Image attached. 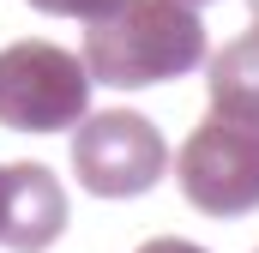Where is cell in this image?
Segmentation results:
<instances>
[{
  "mask_svg": "<svg viewBox=\"0 0 259 253\" xmlns=\"http://www.w3.org/2000/svg\"><path fill=\"white\" fill-rule=\"evenodd\" d=\"M91 78L115 91H145L157 78H181L205 66V18L187 0H127L121 12L84 30Z\"/></svg>",
  "mask_w": 259,
  "mask_h": 253,
  "instance_id": "obj_1",
  "label": "cell"
},
{
  "mask_svg": "<svg viewBox=\"0 0 259 253\" xmlns=\"http://www.w3.org/2000/svg\"><path fill=\"white\" fill-rule=\"evenodd\" d=\"M91 115V66L61 43L24 36L0 49V126L12 133H66Z\"/></svg>",
  "mask_w": 259,
  "mask_h": 253,
  "instance_id": "obj_2",
  "label": "cell"
},
{
  "mask_svg": "<svg viewBox=\"0 0 259 253\" xmlns=\"http://www.w3.org/2000/svg\"><path fill=\"white\" fill-rule=\"evenodd\" d=\"M175 181L187 193V205L205 217L259 211V121L211 109V121L193 126L187 145L175 151Z\"/></svg>",
  "mask_w": 259,
  "mask_h": 253,
  "instance_id": "obj_3",
  "label": "cell"
},
{
  "mask_svg": "<svg viewBox=\"0 0 259 253\" xmlns=\"http://www.w3.org/2000/svg\"><path fill=\"white\" fill-rule=\"evenodd\" d=\"M169 169L175 163L163 133L139 109H103V115H84V126H72V175L97 199H133L157 187Z\"/></svg>",
  "mask_w": 259,
  "mask_h": 253,
  "instance_id": "obj_4",
  "label": "cell"
},
{
  "mask_svg": "<svg viewBox=\"0 0 259 253\" xmlns=\"http://www.w3.org/2000/svg\"><path fill=\"white\" fill-rule=\"evenodd\" d=\"M66 229V193L42 163H0V247L49 253Z\"/></svg>",
  "mask_w": 259,
  "mask_h": 253,
  "instance_id": "obj_5",
  "label": "cell"
},
{
  "mask_svg": "<svg viewBox=\"0 0 259 253\" xmlns=\"http://www.w3.org/2000/svg\"><path fill=\"white\" fill-rule=\"evenodd\" d=\"M211 109L259 121V24L211 55Z\"/></svg>",
  "mask_w": 259,
  "mask_h": 253,
  "instance_id": "obj_6",
  "label": "cell"
},
{
  "mask_svg": "<svg viewBox=\"0 0 259 253\" xmlns=\"http://www.w3.org/2000/svg\"><path fill=\"white\" fill-rule=\"evenodd\" d=\"M36 12H49V18H84V24H97V18H109V12H121L127 0H30Z\"/></svg>",
  "mask_w": 259,
  "mask_h": 253,
  "instance_id": "obj_7",
  "label": "cell"
},
{
  "mask_svg": "<svg viewBox=\"0 0 259 253\" xmlns=\"http://www.w3.org/2000/svg\"><path fill=\"white\" fill-rule=\"evenodd\" d=\"M139 253H205V247H193V241H181V235H157V241H145Z\"/></svg>",
  "mask_w": 259,
  "mask_h": 253,
  "instance_id": "obj_8",
  "label": "cell"
},
{
  "mask_svg": "<svg viewBox=\"0 0 259 253\" xmlns=\"http://www.w3.org/2000/svg\"><path fill=\"white\" fill-rule=\"evenodd\" d=\"M247 6H253V18H259V0H247Z\"/></svg>",
  "mask_w": 259,
  "mask_h": 253,
  "instance_id": "obj_9",
  "label": "cell"
},
{
  "mask_svg": "<svg viewBox=\"0 0 259 253\" xmlns=\"http://www.w3.org/2000/svg\"><path fill=\"white\" fill-rule=\"evenodd\" d=\"M187 6H205V0H187Z\"/></svg>",
  "mask_w": 259,
  "mask_h": 253,
  "instance_id": "obj_10",
  "label": "cell"
}]
</instances>
